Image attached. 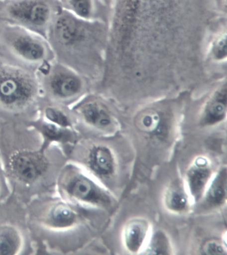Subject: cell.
<instances>
[{
  "instance_id": "1",
  "label": "cell",
  "mask_w": 227,
  "mask_h": 255,
  "mask_svg": "<svg viewBox=\"0 0 227 255\" xmlns=\"http://www.w3.org/2000/svg\"><path fill=\"white\" fill-rule=\"evenodd\" d=\"M36 80L29 73L10 66H0V106L17 110L28 106L37 96Z\"/></svg>"
},
{
  "instance_id": "2",
  "label": "cell",
  "mask_w": 227,
  "mask_h": 255,
  "mask_svg": "<svg viewBox=\"0 0 227 255\" xmlns=\"http://www.w3.org/2000/svg\"><path fill=\"white\" fill-rule=\"evenodd\" d=\"M61 187L70 198L84 204L106 207L112 203L108 191L80 170L67 171L63 176Z\"/></svg>"
},
{
  "instance_id": "3",
  "label": "cell",
  "mask_w": 227,
  "mask_h": 255,
  "mask_svg": "<svg viewBox=\"0 0 227 255\" xmlns=\"http://www.w3.org/2000/svg\"><path fill=\"white\" fill-rule=\"evenodd\" d=\"M9 16L20 25L33 29L46 26L51 9L43 0H17L7 9Z\"/></svg>"
},
{
  "instance_id": "4",
  "label": "cell",
  "mask_w": 227,
  "mask_h": 255,
  "mask_svg": "<svg viewBox=\"0 0 227 255\" xmlns=\"http://www.w3.org/2000/svg\"><path fill=\"white\" fill-rule=\"evenodd\" d=\"M47 87L49 93L55 98L68 100L82 93L84 82L74 71L62 65H58L49 73Z\"/></svg>"
},
{
  "instance_id": "5",
  "label": "cell",
  "mask_w": 227,
  "mask_h": 255,
  "mask_svg": "<svg viewBox=\"0 0 227 255\" xmlns=\"http://www.w3.org/2000/svg\"><path fill=\"white\" fill-rule=\"evenodd\" d=\"M213 166L205 156H199L193 160L185 173V188L194 203L202 199L205 190L213 177Z\"/></svg>"
},
{
  "instance_id": "6",
  "label": "cell",
  "mask_w": 227,
  "mask_h": 255,
  "mask_svg": "<svg viewBox=\"0 0 227 255\" xmlns=\"http://www.w3.org/2000/svg\"><path fill=\"white\" fill-rule=\"evenodd\" d=\"M7 43L15 54L28 62H40L46 57V47L43 41L21 29L11 31Z\"/></svg>"
},
{
  "instance_id": "7",
  "label": "cell",
  "mask_w": 227,
  "mask_h": 255,
  "mask_svg": "<svg viewBox=\"0 0 227 255\" xmlns=\"http://www.w3.org/2000/svg\"><path fill=\"white\" fill-rule=\"evenodd\" d=\"M76 112L87 125L95 129L110 133L115 128L114 117L100 101L85 100L77 106Z\"/></svg>"
},
{
  "instance_id": "8",
  "label": "cell",
  "mask_w": 227,
  "mask_h": 255,
  "mask_svg": "<svg viewBox=\"0 0 227 255\" xmlns=\"http://www.w3.org/2000/svg\"><path fill=\"white\" fill-rule=\"evenodd\" d=\"M227 88L225 82L209 96L201 110L199 123L203 127L216 126L226 120Z\"/></svg>"
},
{
  "instance_id": "9",
  "label": "cell",
  "mask_w": 227,
  "mask_h": 255,
  "mask_svg": "<svg viewBox=\"0 0 227 255\" xmlns=\"http://www.w3.org/2000/svg\"><path fill=\"white\" fill-rule=\"evenodd\" d=\"M11 169L21 181L31 183L42 175L47 163L42 157L29 152H21L11 160Z\"/></svg>"
},
{
  "instance_id": "10",
  "label": "cell",
  "mask_w": 227,
  "mask_h": 255,
  "mask_svg": "<svg viewBox=\"0 0 227 255\" xmlns=\"http://www.w3.org/2000/svg\"><path fill=\"white\" fill-rule=\"evenodd\" d=\"M150 224L143 218L132 219L126 223L122 233V240L126 250L131 254L141 252L149 238Z\"/></svg>"
},
{
  "instance_id": "11",
  "label": "cell",
  "mask_w": 227,
  "mask_h": 255,
  "mask_svg": "<svg viewBox=\"0 0 227 255\" xmlns=\"http://www.w3.org/2000/svg\"><path fill=\"white\" fill-rule=\"evenodd\" d=\"M87 165L95 175L105 179L110 178L115 171V155L107 146L95 145L89 152Z\"/></svg>"
},
{
  "instance_id": "12",
  "label": "cell",
  "mask_w": 227,
  "mask_h": 255,
  "mask_svg": "<svg viewBox=\"0 0 227 255\" xmlns=\"http://www.w3.org/2000/svg\"><path fill=\"white\" fill-rule=\"evenodd\" d=\"M227 188V169L221 167L215 175L205 190L201 200L207 208H220L226 203Z\"/></svg>"
},
{
  "instance_id": "13",
  "label": "cell",
  "mask_w": 227,
  "mask_h": 255,
  "mask_svg": "<svg viewBox=\"0 0 227 255\" xmlns=\"http://www.w3.org/2000/svg\"><path fill=\"white\" fill-rule=\"evenodd\" d=\"M80 18L73 13H64L56 19L55 34L65 44H72L80 40L84 35Z\"/></svg>"
},
{
  "instance_id": "14",
  "label": "cell",
  "mask_w": 227,
  "mask_h": 255,
  "mask_svg": "<svg viewBox=\"0 0 227 255\" xmlns=\"http://www.w3.org/2000/svg\"><path fill=\"white\" fill-rule=\"evenodd\" d=\"M190 199L185 186L183 187L181 184L175 183L166 191L164 203L171 212L182 213L188 210Z\"/></svg>"
},
{
  "instance_id": "15",
  "label": "cell",
  "mask_w": 227,
  "mask_h": 255,
  "mask_svg": "<svg viewBox=\"0 0 227 255\" xmlns=\"http://www.w3.org/2000/svg\"><path fill=\"white\" fill-rule=\"evenodd\" d=\"M163 116L155 109L142 111L135 118V126L142 133L158 135L163 128Z\"/></svg>"
},
{
  "instance_id": "16",
  "label": "cell",
  "mask_w": 227,
  "mask_h": 255,
  "mask_svg": "<svg viewBox=\"0 0 227 255\" xmlns=\"http://www.w3.org/2000/svg\"><path fill=\"white\" fill-rule=\"evenodd\" d=\"M22 241L18 231L9 225H0V255H16Z\"/></svg>"
},
{
  "instance_id": "17",
  "label": "cell",
  "mask_w": 227,
  "mask_h": 255,
  "mask_svg": "<svg viewBox=\"0 0 227 255\" xmlns=\"http://www.w3.org/2000/svg\"><path fill=\"white\" fill-rule=\"evenodd\" d=\"M47 221L54 228H69L77 223L78 214L68 205L61 203L51 209Z\"/></svg>"
},
{
  "instance_id": "18",
  "label": "cell",
  "mask_w": 227,
  "mask_h": 255,
  "mask_svg": "<svg viewBox=\"0 0 227 255\" xmlns=\"http://www.w3.org/2000/svg\"><path fill=\"white\" fill-rule=\"evenodd\" d=\"M172 245L168 235L161 229H157L148 238L140 254L167 255L172 254Z\"/></svg>"
},
{
  "instance_id": "19",
  "label": "cell",
  "mask_w": 227,
  "mask_h": 255,
  "mask_svg": "<svg viewBox=\"0 0 227 255\" xmlns=\"http://www.w3.org/2000/svg\"><path fill=\"white\" fill-rule=\"evenodd\" d=\"M209 55L211 59L216 62H223L226 61L227 56L226 30L219 31L213 37L209 47Z\"/></svg>"
},
{
  "instance_id": "20",
  "label": "cell",
  "mask_w": 227,
  "mask_h": 255,
  "mask_svg": "<svg viewBox=\"0 0 227 255\" xmlns=\"http://www.w3.org/2000/svg\"><path fill=\"white\" fill-rule=\"evenodd\" d=\"M71 13L81 19H90L94 11L93 0H66Z\"/></svg>"
},
{
  "instance_id": "21",
  "label": "cell",
  "mask_w": 227,
  "mask_h": 255,
  "mask_svg": "<svg viewBox=\"0 0 227 255\" xmlns=\"http://www.w3.org/2000/svg\"><path fill=\"white\" fill-rule=\"evenodd\" d=\"M45 116L47 122L50 124L66 129L71 127V122L68 116L58 109L47 108L45 111Z\"/></svg>"
},
{
  "instance_id": "22",
  "label": "cell",
  "mask_w": 227,
  "mask_h": 255,
  "mask_svg": "<svg viewBox=\"0 0 227 255\" xmlns=\"http://www.w3.org/2000/svg\"><path fill=\"white\" fill-rule=\"evenodd\" d=\"M41 131L49 139L59 140L68 137L70 132L66 128H60L50 123L47 122L41 126Z\"/></svg>"
},
{
  "instance_id": "23",
  "label": "cell",
  "mask_w": 227,
  "mask_h": 255,
  "mask_svg": "<svg viewBox=\"0 0 227 255\" xmlns=\"http://www.w3.org/2000/svg\"><path fill=\"white\" fill-rule=\"evenodd\" d=\"M203 254L207 255H227L226 247L218 241L211 240L205 243L202 247Z\"/></svg>"
},
{
  "instance_id": "24",
  "label": "cell",
  "mask_w": 227,
  "mask_h": 255,
  "mask_svg": "<svg viewBox=\"0 0 227 255\" xmlns=\"http://www.w3.org/2000/svg\"><path fill=\"white\" fill-rule=\"evenodd\" d=\"M102 1H104L106 4H108L110 2V0H102Z\"/></svg>"
}]
</instances>
